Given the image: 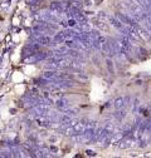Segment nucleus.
Here are the masks:
<instances>
[{
    "instance_id": "obj_2",
    "label": "nucleus",
    "mask_w": 151,
    "mask_h": 158,
    "mask_svg": "<svg viewBox=\"0 0 151 158\" xmlns=\"http://www.w3.org/2000/svg\"><path fill=\"white\" fill-rule=\"evenodd\" d=\"M76 24V20H70V25H74Z\"/></svg>"
},
{
    "instance_id": "obj_1",
    "label": "nucleus",
    "mask_w": 151,
    "mask_h": 158,
    "mask_svg": "<svg viewBox=\"0 0 151 158\" xmlns=\"http://www.w3.org/2000/svg\"><path fill=\"white\" fill-rule=\"evenodd\" d=\"M127 100H129V98H117V99L115 100V107H116V109H123V108H126Z\"/></svg>"
}]
</instances>
